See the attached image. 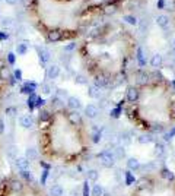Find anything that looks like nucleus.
Wrapping results in <instances>:
<instances>
[{
	"label": "nucleus",
	"mask_w": 175,
	"mask_h": 196,
	"mask_svg": "<svg viewBox=\"0 0 175 196\" xmlns=\"http://www.w3.org/2000/svg\"><path fill=\"white\" fill-rule=\"evenodd\" d=\"M92 139L77 110H67L56 100L54 107L38 114V154L45 163L76 167L89 158Z\"/></svg>",
	"instance_id": "nucleus-1"
},
{
	"label": "nucleus",
	"mask_w": 175,
	"mask_h": 196,
	"mask_svg": "<svg viewBox=\"0 0 175 196\" xmlns=\"http://www.w3.org/2000/svg\"><path fill=\"white\" fill-rule=\"evenodd\" d=\"M137 97L123 103L124 113L136 129L146 133L175 127V82L161 73H142L136 81Z\"/></svg>",
	"instance_id": "nucleus-2"
},
{
	"label": "nucleus",
	"mask_w": 175,
	"mask_h": 196,
	"mask_svg": "<svg viewBox=\"0 0 175 196\" xmlns=\"http://www.w3.org/2000/svg\"><path fill=\"white\" fill-rule=\"evenodd\" d=\"M127 196H175V173L161 167L139 176Z\"/></svg>",
	"instance_id": "nucleus-3"
},
{
	"label": "nucleus",
	"mask_w": 175,
	"mask_h": 196,
	"mask_svg": "<svg viewBox=\"0 0 175 196\" xmlns=\"http://www.w3.org/2000/svg\"><path fill=\"white\" fill-rule=\"evenodd\" d=\"M0 196H48V193L37 182L10 171L0 179Z\"/></svg>",
	"instance_id": "nucleus-4"
},
{
	"label": "nucleus",
	"mask_w": 175,
	"mask_h": 196,
	"mask_svg": "<svg viewBox=\"0 0 175 196\" xmlns=\"http://www.w3.org/2000/svg\"><path fill=\"white\" fill-rule=\"evenodd\" d=\"M156 25L159 26V28H162V29H165V28H168L169 26V18L166 16V15H158L156 16Z\"/></svg>",
	"instance_id": "nucleus-5"
},
{
	"label": "nucleus",
	"mask_w": 175,
	"mask_h": 196,
	"mask_svg": "<svg viewBox=\"0 0 175 196\" xmlns=\"http://www.w3.org/2000/svg\"><path fill=\"white\" fill-rule=\"evenodd\" d=\"M67 107H69L70 110H79L82 107L81 100L76 98V97H69V100H67Z\"/></svg>",
	"instance_id": "nucleus-6"
},
{
	"label": "nucleus",
	"mask_w": 175,
	"mask_h": 196,
	"mask_svg": "<svg viewBox=\"0 0 175 196\" xmlns=\"http://www.w3.org/2000/svg\"><path fill=\"white\" fill-rule=\"evenodd\" d=\"M96 114H98V108H96V105L88 104V107L85 108V116H86V117H89V119H95Z\"/></svg>",
	"instance_id": "nucleus-7"
},
{
	"label": "nucleus",
	"mask_w": 175,
	"mask_h": 196,
	"mask_svg": "<svg viewBox=\"0 0 175 196\" xmlns=\"http://www.w3.org/2000/svg\"><path fill=\"white\" fill-rule=\"evenodd\" d=\"M58 75H60V69H58V66H50L48 67L47 76L50 78V79H56Z\"/></svg>",
	"instance_id": "nucleus-8"
},
{
	"label": "nucleus",
	"mask_w": 175,
	"mask_h": 196,
	"mask_svg": "<svg viewBox=\"0 0 175 196\" xmlns=\"http://www.w3.org/2000/svg\"><path fill=\"white\" fill-rule=\"evenodd\" d=\"M150 65H152V67H155V69L161 67L162 66V56L161 54H153V57H152V60H150Z\"/></svg>",
	"instance_id": "nucleus-9"
},
{
	"label": "nucleus",
	"mask_w": 175,
	"mask_h": 196,
	"mask_svg": "<svg viewBox=\"0 0 175 196\" xmlns=\"http://www.w3.org/2000/svg\"><path fill=\"white\" fill-rule=\"evenodd\" d=\"M127 24H130V25H136L137 24V18L136 16H133V15H124V18H123Z\"/></svg>",
	"instance_id": "nucleus-10"
},
{
	"label": "nucleus",
	"mask_w": 175,
	"mask_h": 196,
	"mask_svg": "<svg viewBox=\"0 0 175 196\" xmlns=\"http://www.w3.org/2000/svg\"><path fill=\"white\" fill-rule=\"evenodd\" d=\"M31 123H32V119H31L29 116H25V117H22V119H21V124H22L24 127H28Z\"/></svg>",
	"instance_id": "nucleus-11"
},
{
	"label": "nucleus",
	"mask_w": 175,
	"mask_h": 196,
	"mask_svg": "<svg viewBox=\"0 0 175 196\" xmlns=\"http://www.w3.org/2000/svg\"><path fill=\"white\" fill-rule=\"evenodd\" d=\"M39 59H41L43 62H48V60H50V53H48L47 50H41V53H39Z\"/></svg>",
	"instance_id": "nucleus-12"
},
{
	"label": "nucleus",
	"mask_w": 175,
	"mask_h": 196,
	"mask_svg": "<svg viewBox=\"0 0 175 196\" xmlns=\"http://www.w3.org/2000/svg\"><path fill=\"white\" fill-rule=\"evenodd\" d=\"M0 24L3 25V26H6V28H7V26H12V25H13V19H12V18H3Z\"/></svg>",
	"instance_id": "nucleus-13"
},
{
	"label": "nucleus",
	"mask_w": 175,
	"mask_h": 196,
	"mask_svg": "<svg viewBox=\"0 0 175 196\" xmlns=\"http://www.w3.org/2000/svg\"><path fill=\"white\" fill-rule=\"evenodd\" d=\"M165 7H168V10H175V0H166Z\"/></svg>",
	"instance_id": "nucleus-14"
},
{
	"label": "nucleus",
	"mask_w": 175,
	"mask_h": 196,
	"mask_svg": "<svg viewBox=\"0 0 175 196\" xmlns=\"http://www.w3.org/2000/svg\"><path fill=\"white\" fill-rule=\"evenodd\" d=\"M21 3H22V6L25 9H29L32 6V0H21Z\"/></svg>",
	"instance_id": "nucleus-15"
},
{
	"label": "nucleus",
	"mask_w": 175,
	"mask_h": 196,
	"mask_svg": "<svg viewBox=\"0 0 175 196\" xmlns=\"http://www.w3.org/2000/svg\"><path fill=\"white\" fill-rule=\"evenodd\" d=\"M26 51V47H25L24 44H18V53L19 54H24Z\"/></svg>",
	"instance_id": "nucleus-16"
},
{
	"label": "nucleus",
	"mask_w": 175,
	"mask_h": 196,
	"mask_svg": "<svg viewBox=\"0 0 175 196\" xmlns=\"http://www.w3.org/2000/svg\"><path fill=\"white\" fill-rule=\"evenodd\" d=\"M158 9H165V0H159L158 2Z\"/></svg>",
	"instance_id": "nucleus-17"
},
{
	"label": "nucleus",
	"mask_w": 175,
	"mask_h": 196,
	"mask_svg": "<svg viewBox=\"0 0 175 196\" xmlns=\"http://www.w3.org/2000/svg\"><path fill=\"white\" fill-rule=\"evenodd\" d=\"M7 5H10V6H15L16 3H18V0H5Z\"/></svg>",
	"instance_id": "nucleus-18"
},
{
	"label": "nucleus",
	"mask_w": 175,
	"mask_h": 196,
	"mask_svg": "<svg viewBox=\"0 0 175 196\" xmlns=\"http://www.w3.org/2000/svg\"><path fill=\"white\" fill-rule=\"evenodd\" d=\"M7 38V34H5L3 31H0V40H6Z\"/></svg>",
	"instance_id": "nucleus-19"
},
{
	"label": "nucleus",
	"mask_w": 175,
	"mask_h": 196,
	"mask_svg": "<svg viewBox=\"0 0 175 196\" xmlns=\"http://www.w3.org/2000/svg\"><path fill=\"white\" fill-rule=\"evenodd\" d=\"M0 2H2V0H0Z\"/></svg>",
	"instance_id": "nucleus-20"
}]
</instances>
